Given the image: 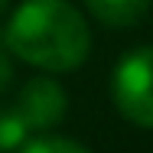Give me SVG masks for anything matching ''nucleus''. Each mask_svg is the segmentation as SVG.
I'll list each match as a JSON object with an SVG mask.
<instances>
[{
  "label": "nucleus",
  "instance_id": "nucleus-1",
  "mask_svg": "<svg viewBox=\"0 0 153 153\" xmlns=\"http://www.w3.org/2000/svg\"><path fill=\"white\" fill-rule=\"evenodd\" d=\"M3 42L10 56L59 75L88 59L91 33L68 0H23L3 30Z\"/></svg>",
  "mask_w": 153,
  "mask_h": 153
},
{
  "label": "nucleus",
  "instance_id": "nucleus-2",
  "mask_svg": "<svg viewBox=\"0 0 153 153\" xmlns=\"http://www.w3.org/2000/svg\"><path fill=\"white\" fill-rule=\"evenodd\" d=\"M111 98L130 124L153 130V46H140L114 65Z\"/></svg>",
  "mask_w": 153,
  "mask_h": 153
},
{
  "label": "nucleus",
  "instance_id": "nucleus-3",
  "mask_svg": "<svg viewBox=\"0 0 153 153\" xmlns=\"http://www.w3.org/2000/svg\"><path fill=\"white\" fill-rule=\"evenodd\" d=\"M16 114L23 117V124L33 130H52L56 124L65 117L68 111V94L56 78L49 75H33L30 82L16 94Z\"/></svg>",
  "mask_w": 153,
  "mask_h": 153
},
{
  "label": "nucleus",
  "instance_id": "nucleus-4",
  "mask_svg": "<svg viewBox=\"0 0 153 153\" xmlns=\"http://www.w3.org/2000/svg\"><path fill=\"white\" fill-rule=\"evenodd\" d=\"M85 7L91 10V16L98 23L114 26V30H127L147 16L150 0H85Z\"/></svg>",
  "mask_w": 153,
  "mask_h": 153
},
{
  "label": "nucleus",
  "instance_id": "nucleus-5",
  "mask_svg": "<svg viewBox=\"0 0 153 153\" xmlns=\"http://www.w3.org/2000/svg\"><path fill=\"white\" fill-rule=\"evenodd\" d=\"M30 140V127L16 114V108L0 104V153H16Z\"/></svg>",
  "mask_w": 153,
  "mask_h": 153
},
{
  "label": "nucleus",
  "instance_id": "nucleus-6",
  "mask_svg": "<svg viewBox=\"0 0 153 153\" xmlns=\"http://www.w3.org/2000/svg\"><path fill=\"white\" fill-rule=\"evenodd\" d=\"M20 153H91V150L72 137H33L20 147Z\"/></svg>",
  "mask_w": 153,
  "mask_h": 153
},
{
  "label": "nucleus",
  "instance_id": "nucleus-7",
  "mask_svg": "<svg viewBox=\"0 0 153 153\" xmlns=\"http://www.w3.org/2000/svg\"><path fill=\"white\" fill-rule=\"evenodd\" d=\"M10 78H13V62H10V49H7L3 33H0V94L10 88Z\"/></svg>",
  "mask_w": 153,
  "mask_h": 153
},
{
  "label": "nucleus",
  "instance_id": "nucleus-8",
  "mask_svg": "<svg viewBox=\"0 0 153 153\" xmlns=\"http://www.w3.org/2000/svg\"><path fill=\"white\" fill-rule=\"evenodd\" d=\"M3 10H7V0H0V13H3Z\"/></svg>",
  "mask_w": 153,
  "mask_h": 153
}]
</instances>
